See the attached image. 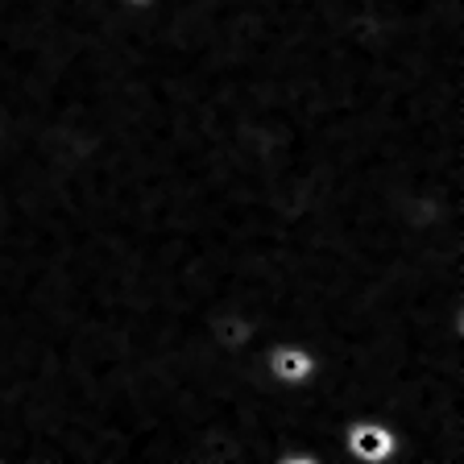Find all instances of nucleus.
Returning <instances> with one entry per match:
<instances>
[{
	"instance_id": "nucleus-1",
	"label": "nucleus",
	"mask_w": 464,
	"mask_h": 464,
	"mask_svg": "<svg viewBox=\"0 0 464 464\" xmlns=\"http://www.w3.org/2000/svg\"><path fill=\"white\" fill-rule=\"evenodd\" d=\"M257 365L266 369V377H270L274 386H286V390H307V386H315V377H319L315 348L295 336H270L257 348Z\"/></svg>"
},
{
	"instance_id": "nucleus-3",
	"label": "nucleus",
	"mask_w": 464,
	"mask_h": 464,
	"mask_svg": "<svg viewBox=\"0 0 464 464\" xmlns=\"http://www.w3.org/2000/svg\"><path fill=\"white\" fill-rule=\"evenodd\" d=\"M208 340L220 348L224 357H253L261 348V328L257 319L241 307H224L216 315H208Z\"/></svg>"
},
{
	"instance_id": "nucleus-4",
	"label": "nucleus",
	"mask_w": 464,
	"mask_h": 464,
	"mask_svg": "<svg viewBox=\"0 0 464 464\" xmlns=\"http://www.w3.org/2000/svg\"><path fill=\"white\" fill-rule=\"evenodd\" d=\"M116 9H125V13H150L154 5H162V0H112Z\"/></svg>"
},
{
	"instance_id": "nucleus-2",
	"label": "nucleus",
	"mask_w": 464,
	"mask_h": 464,
	"mask_svg": "<svg viewBox=\"0 0 464 464\" xmlns=\"http://www.w3.org/2000/svg\"><path fill=\"white\" fill-rule=\"evenodd\" d=\"M340 448L348 464H398L402 452V435L394 423L377 415H357L340 427Z\"/></svg>"
},
{
	"instance_id": "nucleus-5",
	"label": "nucleus",
	"mask_w": 464,
	"mask_h": 464,
	"mask_svg": "<svg viewBox=\"0 0 464 464\" xmlns=\"http://www.w3.org/2000/svg\"><path fill=\"white\" fill-rule=\"evenodd\" d=\"M5 129H9V125H5V112H0V141H5Z\"/></svg>"
}]
</instances>
